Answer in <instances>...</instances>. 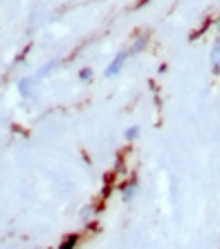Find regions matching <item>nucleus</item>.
<instances>
[{"mask_svg":"<svg viewBox=\"0 0 220 249\" xmlns=\"http://www.w3.org/2000/svg\"><path fill=\"white\" fill-rule=\"evenodd\" d=\"M128 55H130V51H128V53H119V55L113 60V64L108 66L106 75H115V73H119V69H121V66H123V62L128 60Z\"/></svg>","mask_w":220,"mask_h":249,"instance_id":"f257e3e1","label":"nucleus"},{"mask_svg":"<svg viewBox=\"0 0 220 249\" xmlns=\"http://www.w3.org/2000/svg\"><path fill=\"white\" fill-rule=\"evenodd\" d=\"M218 66H220V27H218V38H216V47H214V51H211V71H218Z\"/></svg>","mask_w":220,"mask_h":249,"instance_id":"f03ea898","label":"nucleus"},{"mask_svg":"<svg viewBox=\"0 0 220 249\" xmlns=\"http://www.w3.org/2000/svg\"><path fill=\"white\" fill-rule=\"evenodd\" d=\"M75 243H77V234H73V236H66V238H64V243L60 245V249H73V247H75Z\"/></svg>","mask_w":220,"mask_h":249,"instance_id":"7ed1b4c3","label":"nucleus"},{"mask_svg":"<svg viewBox=\"0 0 220 249\" xmlns=\"http://www.w3.org/2000/svg\"><path fill=\"white\" fill-rule=\"evenodd\" d=\"M139 135V128H130V130H126V139H135V137Z\"/></svg>","mask_w":220,"mask_h":249,"instance_id":"20e7f679","label":"nucleus"},{"mask_svg":"<svg viewBox=\"0 0 220 249\" xmlns=\"http://www.w3.org/2000/svg\"><path fill=\"white\" fill-rule=\"evenodd\" d=\"M86 77H90V71H88V69H84V71L80 73V80H86Z\"/></svg>","mask_w":220,"mask_h":249,"instance_id":"39448f33","label":"nucleus"}]
</instances>
